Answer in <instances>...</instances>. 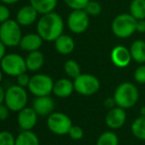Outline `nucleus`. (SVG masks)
<instances>
[{"mask_svg": "<svg viewBox=\"0 0 145 145\" xmlns=\"http://www.w3.org/2000/svg\"><path fill=\"white\" fill-rule=\"evenodd\" d=\"M64 22L56 12H50L42 15L37 23V33L46 42H54L63 34Z\"/></svg>", "mask_w": 145, "mask_h": 145, "instance_id": "f257e3e1", "label": "nucleus"}, {"mask_svg": "<svg viewBox=\"0 0 145 145\" xmlns=\"http://www.w3.org/2000/svg\"><path fill=\"white\" fill-rule=\"evenodd\" d=\"M138 99H139V93L136 85L127 81L120 83L114 93L116 105L124 109H131L132 107H134L138 101Z\"/></svg>", "mask_w": 145, "mask_h": 145, "instance_id": "f03ea898", "label": "nucleus"}, {"mask_svg": "<svg viewBox=\"0 0 145 145\" xmlns=\"http://www.w3.org/2000/svg\"><path fill=\"white\" fill-rule=\"evenodd\" d=\"M136 22L137 20L130 13H120L112 22V31L118 38H128L136 32Z\"/></svg>", "mask_w": 145, "mask_h": 145, "instance_id": "7ed1b4c3", "label": "nucleus"}, {"mask_svg": "<svg viewBox=\"0 0 145 145\" xmlns=\"http://www.w3.org/2000/svg\"><path fill=\"white\" fill-rule=\"evenodd\" d=\"M21 27L22 26L13 19H8L0 24V41L9 48L19 46L23 37Z\"/></svg>", "mask_w": 145, "mask_h": 145, "instance_id": "20e7f679", "label": "nucleus"}, {"mask_svg": "<svg viewBox=\"0 0 145 145\" xmlns=\"http://www.w3.org/2000/svg\"><path fill=\"white\" fill-rule=\"evenodd\" d=\"M28 99L29 97L25 87L19 85H14L6 89L4 103L11 111L19 112L27 107Z\"/></svg>", "mask_w": 145, "mask_h": 145, "instance_id": "39448f33", "label": "nucleus"}, {"mask_svg": "<svg viewBox=\"0 0 145 145\" xmlns=\"http://www.w3.org/2000/svg\"><path fill=\"white\" fill-rule=\"evenodd\" d=\"M0 68L4 73L9 77H18L28 71L26 66V60L19 54L10 53L6 54L0 62Z\"/></svg>", "mask_w": 145, "mask_h": 145, "instance_id": "423d86ee", "label": "nucleus"}, {"mask_svg": "<svg viewBox=\"0 0 145 145\" xmlns=\"http://www.w3.org/2000/svg\"><path fill=\"white\" fill-rule=\"evenodd\" d=\"M54 81L52 77L46 73H37L31 77L28 89L35 97L50 95L54 91Z\"/></svg>", "mask_w": 145, "mask_h": 145, "instance_id": "0eeeda50", "label": "nucleus"}, {"mask_svg": "<svg viewBox=\"0 0 145 145\" xmlns=\"http://www.w3.org/2000/svg\"><path fill=\"white\" fill-rule=\"evenodd\" d=\"M74 89L81 95H93L100 89L101 83L97 77L91 73H80L73 81Z\"/></svg>", "mask_w": 145, "mask_h": 145, "instance_id": "6e6552de", "label": "nucleus"}, {"mask_svg": "<svg viewBox=\"0 0 145 145\" xmlns=\"http://www.w3.org/2000/svg\"><path fill=\"white\" fill-rule=\"evenodd\" d=\"M46 125L50 132L56 135H65L68 134L72 124V120L67 114L63 112H52L48 116Z\"/></svg>", "mask_w": 145, "mask_h": 145, "instance_id": "1a4fd4ad", "label": "nucleus"}, {"mask_svg": "<svg viewBox=\"0 0 145 145\" xmlns=\"http://www.w3.org/2000/svg\"><path fill=\"white\" fill-rule=\"evenodd\" d=\"M90 16L85 10H72L67 17V26L74 34H82L88 29Z\"/></svg>", "mask_w": 145, "mask_h": 145, "instance_id": "9d476101", "label": "nucleus"}, {"mask_svg": "<svg viewBox=\"0 0 145 145\" xmlns=\"http://www.w3.org/2000/svg\"><path fill=\"white\" fill-rule=\"evenodd\" d=\"M38 113L33 107H24L18 112V125L22 130H32L38 122Z\"/></svg>", "mask_w": 145, "mask_h": 145, "instance_id": "9b49d317", "label": "nucleus"}, {"mask_svg": "<svg viewBox=\"0 0 145 145\" xmlns=\"http://www.w3.org/2000/svg\"><path fill=\"white\" fill-rule=\"evenodd\" d=\"M106 124L111 129H118L126 121V112L125 109L120 107H114L108 111L105 118Z\"/></svg>", "mask_w": 145, "mask_h": 145, "instance_id": "f8f14e48", "label": "nucleus"}, {"mask_svg": "<svg viewBox=\"0 0 145 145\" xmlns=\"http://www.w3.org/2000/svg\"><path fill=\"white\" fill-rule=\"evenodd\" d=\"M56 103L50 95L36 97L33 101V109L39 116H48L54 112Z\"/></svg>", "mask_w": 145, "mask_h": 145, "instance_id": "ddd939ff", "label": "nucleus"}, {"mask_svg": "<svg viewBox=\"0 0 145 145\" xmlns=\"http://www.w3.org/2000/svg\"><path fill=\"white\" fill-rule=\"evenodd\" d=\"M111 60L118 68H125L130 64L132 58L130 51L126 47L118 45L116 46L111 52Z\"/></svg>", "mask_w": 145, "mask_h": 145, "instance_id": "4468645a", "label": "nucleus"}, {"mask_svg": "<svg viewBox=\"0 0 145 145\" xmlns=\"http://www.w3.org/2000/svg\"><path fill=\"white\" fill-rule=\"evenodd\" d=\"M38 11L32 5H25L18 10L16 14V21L23 27L31 26L38 19Z\"/></svg>", "mask_w": 145, "mask_h": 145, "instance_id": "2eb2a0df", "label": "nucleus"}, {"mask_svg": "<svg viewBox=\"0 0 145 145\" xmlns=\"http://www.w3.org/2000/svg\"><path fill=\"white\" fill-rule=\"evenodd\" d=\"M42 38L38 33H29L22 37L19 47L25 52H34L40 50L42 45Z\"/></svg>", "mask_w": 145, "mask_h": 145, "instance_id": "dca6fc26", "label": "nucleus"}, {"mask_svg": "<svg viewBox=\"0 0 145 145\" xmlns=\"http://www.w3.org/2000/svg\"><path fill=\"white\" fill-rule=\"evenodd\" d=\"M74 83L69 79H59L56 81H54V95L60 99H66L70 97L72 93L74 91Z\"/></svg>", "mask_w": 145, "mask_h": 145, "instance_id": "f3484780", "label": "nucleus"}, {"mask_svg": "<svg viewBox=\"0 0 145 145\" xmlns=\"http://www.w3.org/2000/svg\"><path fill=\"white\" fill-rule=\"evenodd\" d=\"M54 48L58 54L69 55L74 51L75 42L71 36L62 34L54 41Z\"/></svg>", "mask_w": 145, "mask_h": 145, "instance_id": "a211bd4d", "label": "nucleus"}, {"mask_svg": "<svg viewBox=\"0 0 145 145\" xmlns=\"http://www.w3.org/2000/svg\"><path fill=\"white\" fill-rule=\"evenodd\" d=\"M26 60V66L30 72H38L44 64V56L40 50L28 53Z\"/></svg>", "mask_w": 145, "mask_h": 145, "instance_id": "6ab92c4d", "label": "nucleus"}, {"mask_svg": "<svg viewBox=\"0 0 145 145\" xmlns=\"http://www.w3.org/2000/svg\"><path fill=\"white\" fill-rule=\"evenodd\" d=\"M30 4L38 11L39 14H46L54 12L58 0H29Z\"/></svg>", "mask_w": 145, "mask_h": 145, "instance_id": "aec40b11", "label": "nucleus"}, {"mask_svg": "<svg viewBox=\"0 0 145 145\" xmlns=\"http://www.w3.org/2000/svg\"><path fill=\"white\" fill-rule=\"evenodd\" d=\"M130 55L134 62L138 64L145 63V42L143 40H136L129 48Z\"/></svg>", "mask_w": 145, "mask_h": 145, "instance_id": "412c9836", "label": "nucleus"}, {"mask_svg": "<svg viewBox=\"0 0 145 145\" xmlns=\"http://www.w3.org/2000/svg\"><path fill=\"white\" fill-rule=\"evenodd\" d=\"M15 145H40V139L32 130H22L16 137Z\"/></svg>", "mask_w": 145, "mask_h": 145, "instance_id": "4be33fe9", "label": "nucleus"}, {"mask_svg": "<svg viewBox=\"0 0 145 145\" xmlns=\"http://www.w3.org/2000/svg\"><path fill=\"white\" fill-rule=\"evenodd\" d=\"M131 132L134 137L145 141V114L134 119L131 124Z\"/></svg>", "mask_w": 145, "mask_h": 145, "instance_id": "5701e85b", "label": "nucleus"}, {"mask_svg": "<svg viewBox=\"0 0 145 145\" xmlns=\"http://www.w3.org/2000/svg\"><path fill=\"white\" fill-rule=\"evenodd\" d=\"M129 13L136 20L145 19V0H132L129 5Z\"/></svg>", "mask_w": 145, "mask_h": 145, "instance_id": "b1692460", "label": "nucleus"}, {"mask_svg": "<svg viewBox=\"0 0 145 145\" xmlns=\"http://www.w3.org/2000/svg\"><path fill=\"white\" fill-rule=\"evenodd\" d=\"M96 145H118V137L113 131H105L99 136Z\"/></svg>", "mask_w": 145, "mask_h": 145, "instance_id": "393cba45", "label": "nucleus"}, {"mask_svg": "<svg viewBox=\"0 0 145 145\" xmlns=\"http://www.w3.org/2000/svg\"><path fill=\"white\" fill-rule=\"evenodd\" d=\"M64 73L71 79H76L81 73L80 65L74 60H68L64 64Z\"/></svg>", "mask_w": 145, "mask_h": 145, "instance_id": "a878e982", "label": "nucleus"}, {"mask_svg": "<svg viewBox=\"0 0 145 145\" xmlns=\"http://www.w3.org/2000/svg\"><path fill=\"white\" fill-rule=\"evenodd\" d=\"M84 10L89 16H99L102 13V5L98 1L90 0Z\"/></svg>", "mask_w": 145, "mask_h": 145, "instance_id": "bb28decb", "label": "nucleus"}, {"mask_svg": "<svg viewBox=\"0 0 145 145\" xmlns=\"http://www.w3.org/2000/svg\"><path fill=\"white\" fill-rule=\"evenodd\" d=\"M15 139L16 137L10 131H0V145H15Z\"/></svg>", "mask_w": 145, "mask_h": 145, "instance_id": "cd10ccee", "label": "nucleus"}, {"mask_svg": "<svg viewBox=\"0 0 145 145\" xmlns=\"http://www.w3.org/2000/svg\"><path fill=\"white\" fill-rule=\"evenodd\" d=\"M90 0H64L65 4L72 10H84Z\"/></svg>", "mask_w": 145, "mask_h": 145, "instance_id": "c85d7f7f", "label": "nucleus"}, {"mask_svg": "<svg viewBox=\"0 0 145 145\" xmlns=\"http://www.w3.org/2000/svg\"><path fill=\"white\" fill-rule=\"evenodd\" d=\"M68 135L73 140H81L84 136V131L78 125H72L68 132Z\"/></svg>", "mask_w": 145, "mask_h": 145, "instance_id": "c756f323", "label": "nucleus"}, {"mask_svg": "<svg viewBox=\"0 0 145 145\" xmlns=\"http://www.w3.org/2000/svg\"><path fill=\"white\" fill-rule=\"evenodd\" d=\"M133 77L136 83H141V85L145 83V65H141L134 71Z\"/></svg>", "mask_w": 145, "mask_h": 145, "instance_id": "7c9ffc66", "label": "nucleus"}, {"mask_svg": "<svg viewBox=\"0 0 145 145\" xmlns=\"http://www.w3.org/2000/svg\"><path fill=\"white\" fill-rule=\"evenodd\" d=\"M10 10L7 7L6 4H0V24L4 23L5 21H7L8 19H10Z\"/></svg>", "mask_w": 145, "mask_h": 145, "instance_id": "2f4dec72", "label": "nucleus"}, {"mask_svg": "<svg viewBox=\"0 0 145 145\" xmlns=\"http://www.w3.org/2000/svg\"><path fill=\"white\" fill-rule=\"evenodd\" d=\"M16 77H17V85H21V87H28L31 77H29V75H27V73H21V75H19Z\"/></svg>", "mask_w": 145, "mask_h": 145, "instance_id": "473e14b6", "label": "nucleus"}, {"mask_svg": "<svg viewBox=\"0 0 145 145\" xmlns=\"http://www.w3.org/2000/svg\"><path fill=\"white\" fill-rule=\"evenodd\" d=\"M11 111L7 107H6L5 103L0 105V120L1 121H4L6 120L8 117H9V112Z\"/></svg>", "mask_w": 145, "mask_h": 145, "instance_id": "72a5a7b5", "label": "nucleus"}, {"mask_svg": "<svg viewBox=\"0 0 145 145\" xmlns=\"http://www.w3.org/2000/svg\"><path fill=\"white\" fill-rule=\"evenodd\" d=\"M136 32L145 33V19L137 20V22H136Z\"/></svg>", "mask_w": 145, "mask_h": 145, "instance_id": "f704fd0d", "label": "nucleus"}, {"mask_svg": "<svg viewBox=\"0 0 145 145\" xmlns=\"http://www.w3.org/2000/svg\"><path fill=\"white\" fill-rule=\"evenodd\" d=\"M6 48H7V47L0 41V62H1L2 59H3L4 56L6 55Z\"/></svg>", "mask_w": 145, "mask_h": 145, "instance_id": "c9c22d12", "label": "nucleus"}, {"mask_svg": "<svg viewBox=\"0 0 145 145\" xmlns=\"http://www.w3.org/2000/svg\"><path fill=\"white\" fill-rule=\"evenodd\" d=\"M105 105H107L108 107H110V109H113L114 105H116V103H115V99H114V97H113V99H111V97H108V99H106V101H105Z\"/></svg>", "mask_w": 145, "mask_h": 145, "instance_id": "e433bc0d", "label": "nucleus"}, {"mask_svg": "<svg viewBox=\"0 0 145 145\" xmlns=\"http://www.w3.org/2000/svg\"><path fill=\"white\" fill-rule=\"evenodd\" d=\"M5 89L0 85V105H3L4 101H5Z\"/></svg>", "mask_w": 145, "mask_h": 145, "instance_id": "4c0bfd02", "label": "nucleus"}, {"mask_svg": "<svg viewBox=\"0 0 145 145\" xmlns=\"http://www.w3.org/2000/svg\"><path fill=\"white\" fill-rule=\"evenodd\" d=\"M19 0H0V2L3 4H6V5H11V4H15Z\"/></svg>", "mask_w": 145, "mask_h": 145, "instance_id": "58836bf2", "label": "nucleus"}, {"mask_svg": "<svg viewBox=\"0 0 145 145\" xmlns=\"http://www.w3.org/2000/svg\"><path fill=\"white\" fill-rule=\"evenodd\" d=\"M3 71H2V69L0 68V83L2 81V79H3Z\"/></svg>", "mask_w": 145, "mask_h": 145, "instance_id": "ea45409f", "label": "nucleus"}, {"mask_svg": "<svg viewBox=\"0 0 145 145\" xmlns=\"http://www.w3.org/2000/svg\"><path fill=\"white\" fill-rule=\"evenodd\" d=\"M140 114H141V115H144V114H145V109H144V107H142V109H140Z\"/></svg>", "mask_w": 145, "mask_h": 145, "instance_id": "a19ab883", "label": "nucleus"}]
</instances>
